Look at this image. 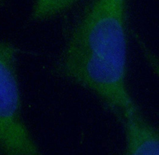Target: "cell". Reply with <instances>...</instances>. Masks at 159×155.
<instances>
[{"mask_svg": "<svg viewBox=\"0 0 159 155\" xmlns=\"http://www.w3.org/2000/svg\"><path fill=\"white\" fill-rule=\"evenodd\" d=\"M6 1H7V0H0V5L4 4V2H5Z\"/></svg>", "mask_w": 159, "mask_h": 155, "instance_id": "5", "label": "cell"}, {"mask_svg": "<svg viewBox=\"0 0 159 155\" xmlns=\"http://www.w3.org/2000/svg\"><path fill=\"white\" fill-rule=\"evenodd\" d=\"M128 0H93L69 30L60 54L76 74L126 78Z\"/></svg>", "mask_w": 159, "mask_h": 155, "instance_id": "1", "label": "cell"}, {"mask_svg": "<svg viewBox=\"0 0 159 155\" xmlns=\"http://www.w3.org/2000/svg\"><path fill=\"white\" fill-rule=\"evenodd\" d=\"M19 52L14 44L0 41V155H40L22 116Z\"/></svg>", "mask_w": 159, "mask_h": 155, "instance_id": "2", "label": "cell"}, {"mask_svg": "<svg viewBox=\"0 0 159 155\" xmlns=\"http://www.w3.org/2000/svg\"><path fill=\"white\" fill-rule=\"evenodd\" d=\"M120 123L125 134L126 155H159L158 129L145 119L139 109L128 115Z\"/></svg>", "mask_w": 159, "mask_h": 155, "instance_id": "3", "label": "cell"}, {"mask_svg": "<svg viewBox=\"0 0 159 155\" xmlns=\"http://www.w3.org/2000/svg\"><path fill=\"white\" fill-rule=\"evenodd\" d=\"M80 0H34L30 19L41 22L62 15L73 7Z\"/></svg>", "mask_w": 159, "mask_h": 155, "instance_id": "4", "label": "cell"}]
</instances>
